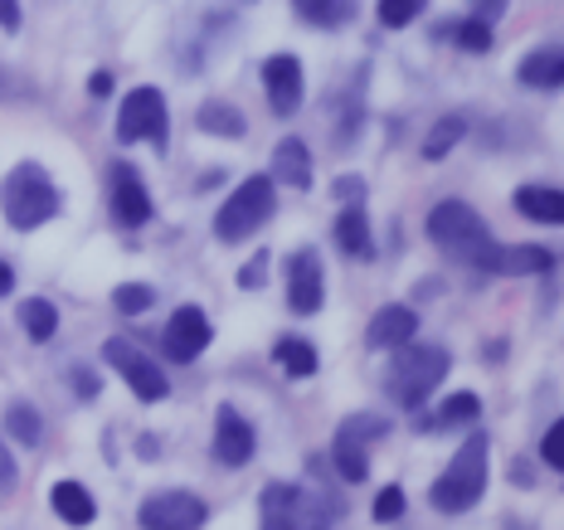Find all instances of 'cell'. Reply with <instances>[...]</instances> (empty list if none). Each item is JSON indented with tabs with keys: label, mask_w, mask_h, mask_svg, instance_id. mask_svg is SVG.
<instances>
[{
	"label": "cell",
	"mask_w": 564,
	"mask_h": 530,
	"mask_svg": "<svg viewBox=\"0 0 564 530\" xmlns=\"http://www.w3.org/2000/svg\"><path fill=\"white\" fill-rule=\"evenodd\" d=\"M263 88H268V108L278 117H292L302 108V64L297 54H273L263 64Z\"/></svg>",
	"instance_id": "7c38bea8"
},
{
	"label": "cell",
	"mask_w": 564,
	"mask_h": 530,
	"mask_svg": "<svg viewBox=\"0 0 564 530\" xmlns=\"http://www.w3.org/2000/svg\"><path fill=\"white\" fill-rule=\"evenodd\" d=\"M112 302H117V312L122 316H141L151 302H156V292H151L147 282H122V288L112 292Z\"/></svg>",
	"instance_id": "4dcf8cb0"
},
{
	"label": "cell",
	"mask_w": 564,
	"mask_h": 530,
	"mask_svg": "<svg viewBox=\"0 0 564 530\" xmlns=\"http://www.w3.org/2000/svg\"><path fill=\"white\" fill-rule=\"evenodd\" d=\"M50 497H54L58 521H68V526H93V516H98V501H93V491L84 482H58Z\"/></svg>",
	"instance_id": "ffe728a7"
},
{
	"label": "cell",
	"mask_w": 564,
	"mask_h": 530,
	"mask_svg": "<svg viewBox=\"0 0 564 530\" xmlns=\"http://www.w3.org/2000/svg\"><path fill=\"white\" fill-rule=\"evenodd\" d=\"M15 482H20V467H15V457L6 453V443H0V497H6Z\"/></svg>",
	"instance_id": "e575fe53"
},
{
	"label": "cell",
	"mask_w": 564,
	"mask_h": 530,
	"mask_svg": "<svg viewBox=\"0 0 564 530\" xmlns=\"http://www.w3.org/2000/svg\"><path fill=\"white\" fill-rule=\"evenodd\" d=\"M263 530H332L336 506L312 487H292V482H268L263 487Z\"/></svg>",
	"instance_id": "5b68a950"
},
{
	"label": "cell",
	"mask_w": 564,
	"mask_h": 530,
	"mask_svg": "<svg viewBox=\"0 0 564 530\" xmlns=\"http://www.w3.org/2000/svg\"><path fill=\"white\" fill-rule=\"evenodd\" d=\"M268 181H282L292 191H307L312 185V147L302 137H288L273 147V175Z\"/></svg>",
	"instance_id": "e0dca14e"
},
{
	"label": "cell",
	"mask_w": 564,
	"mask_h": 530,
	"mask_svg": "<svg viewBox=\"0 0 564 530\" xmlns=\"http://www.w3.org/2000/svg\"><path fill=\"white\" fill-rule=\"evenodd\" d=\"M199 132H215V137H243L249 132V122H243V112L234 108V102H205L195 117Z\"/></svg>",
	"instance_id": "cb8c5ba5"
},
{
	"label": "cell",
	"mask_w": 564,
	"mask_h": 530,
	"mask_svg": "<svg viewBox=\"0 0 564 530\" xmlns=\"http://www.w3.org/2000/svg\"><path fill=\"white\" fill-rule=\"evenodd\" d=\"M273 360L292 375V380H312L316 365H322L316 360V350H312V340H302V336H282L273 346Z\"/></svg>",
	"instance_id": "44dd1931"
},
{
	"label": "cell",
	"mask_w": 564,
	"mask_h": 530,
	"mask_svg": "<svg viewBox=\"0 0 564 530\" xmlns=\"http://www.w3.org/2000/svg\"><path fill=\"white\" fill-rule=\"evenodd\" d=\"M516 209L535 224H564V195L555 185H521L516 191Z\"/></svg>",
	"instance_id": "d6986e66"
},
{
	"label": "cell",
	"mask_w": 564,
	"mask_h": 530,
	"mask_svg": "<svg viewBox=\"0 0 564 530\" xmlns=\"http://www.w3.org/2000/svg\"><path fill=\"white\" fill-rule=\"evenodd\" d=\"M205 346H209V316L199 307H175L171 322H166V336H161V350L185 365V360H195Z\"/></svg>",
	"instance_id": "8fae6325"
},
{
	"label": "cell",
	"mask_w": 564,
	"mask_h": 530,
	"mask_svg": "<svg viewBox=\"0 0 564 530\" xmlns=\"http://www.w3.org/2000/svg\"><path fill=\"white\" fill-rule=\"evenodd\" d=\"M487 491V439H467V447H457L453 463L443 467V477L429 487V501L438 506L443 516H463L473 511Z\"/></svg>",
	"instance_id": "277c9868"
},
{
	"label": "cell",
	"mask_w": 564,
	"mask_h": 530,
	"mask_svg": "<svg viewBox=\"0 0 564 530\" xmlns=\"http://www.w3.org/2000/svg\"><path fill=\"white\" fill-rule=\"evenodd\" d=\"M448 350L443 346H399L394 360H390V375H384V390H390L394 404L404 409H419L423 399H429L433 390H438L443 380H448Z\"/></svg>",
	"instance_id": "3957f363"
},
{
	"label": "cell",
	"mask_w": 564,
	"mask_h": 530,
	"mask_svg": "<svg viewBox=\"0 0 564 530\" xmlns=\"http://www.w3.org/2000/svg\"><path fill=\"white\" fill-rule=\"evenodd\" d=\"M0 209H6L10 229H20V234L50 224L58 215V191H54L50 171L34 166V161H20V166L0 181Z\"/></svg>",
	"instance_id": "7a4b0ae2"
},
{
	"label": "cell",
	"mask_w": 564,
	"mask_h": 530,
	"mask_svg": "<svg viewBox=\"0 0 564 530\" xmlns=\"http://www.w3.org/2000/svg\"><path fill=\"white\" fill-rule=\"evenodd\" d=\"M540 457H545V467H564V423H550V433H545V443H540Z\"/></svg>",
	"instance_id": "836d02e7"
},
{
	"label": "cell",
	"mask_w": 564,
	"mask_h": 530,
	"mask_svg": "<svg viewBox=\"0 0 564 530\" xmlns=\"http://www.w3.org/2000/svg\"><path fill=\"white\" fill-rule=\"evenodd\" d=\"M141 530H199L205 526V501L191 497V491H156V497L141 501L137 511Z\"/></svg>",
	"instance_id": "9c48e42d"
},
{
	"label": "cell",
	"mask_w": 564,
	"mask_h": 530,
	"mask_svg": "<svg viewBox=\"0 0 564 530\" xmlns=\"http://www.w3.org/2000/svg\"><path fill=\"white\" fill-rule=\"evenodd\" d=\"M112 219L127 229H141L151 219V195L132 166H112Z\"/></svg>",
	"instance_id": "5bb4252c"
},
{
	"label": "cell",
	"mask_w": 564,
	"mask_h": 530,
	"mask_svg": "<svg viewBox=\"0 0 564 530\" xmlns=\"http://www.w3.org/2000/svg\"><path fill=\"white\" fill-rule=\"evenodd\" d=\"M0 30H20V0H0Z\"/></svg>",
	"instance_id": "74e56055"
},
{
	"label": "cell",
	"mask_w": 564,
	"mask_h": 530,
	"mask_svg": "<svg viewBox=\"0 0 564 530\" xmlns=\"http://www.w3.org/2000/svg\"><path fill=\"white\" fill-rule=\"evenodd\" d=\"M429 239L438 244L448 258H457V263H473V268H487L491 249H497L487 219H481L477 209L467 205V199H443V205H433Z\"/></svg>",
	"instance_id": "6da1fadb"
},
{
	"label": "cell",
	"mask_w": 564,
	"mask_h": 530,
	"mask_svg": "<svg viewBox=\"0 0 564 530\" xmlns=\"http://www.w3.org/2000/svg\"><path fill=\"white\" fill-rule=\"evenodd\" d=\"M336 244H340V253H350V258H375V239H370V219H366V209L360 205H350V209H340V219H336Z\"/></svg>",
	"instance_id": "ac0fdd59"
},
{
	"label": "cell",
	"mask_w": 564,
	"mask_h": 530,
	"mask_svg": "<svg viewBox=\"0 0 564 530\" xmlns=\"http://www.w3.org/2000/svg\"><path fill=\"white\" fill-rule=\"evenodd\" d=\"M102 360L112 365L117 375H122L127 385H132V394L141 399V404H156V399H166L171 394V380L156 370V360H147L141 350L132 346V340H122V336H112L108 346H102Z\"/></svg>",
	"instance_id": "ba28073f"
},
{
	"label": "cell",
	"mask_w": 564,
	"mask_h": 530,
	"mask_svg": "<svg viewBox=\"0 0 564 530\" xmlns=\"http://www.w3.org/2000/svg\"><path fill=\"white\" fill-rule=\"evenodd\" d=\"M419 336V316L414 307H380L370 316V350H399V346H409V340Z\"/></svg>",
	"instance_id": "9a60e30c"
},
{
	"label": "cell",
	"mask_w": 564,
	"mask_h": 530,
	"mask_svg": "<svg viewBox=\"0 0 564 530\" xmlns=\"http://www.w3.org/2000/svg\"><path fill=\"white\" fill-rule=\"evenodd\" d=\"M10 288H15V273H10V263H6V258H0V298H6Z\"/></svg>",
	"instance_id": "b9f144b4"
},
{
	"label": "cell",
	"mask_w": 564,
	"mask_h": 530,
	"mask_svg": "<svg viewBox=\"0 0 564 530\" xmlns=\"http://www.w3.org/2000/svg\"><path fill=\"white\" fill-rule=\"evenodd\" d=\"M20 326H25V336L30 340H54L58 332V312H54V302H44V298H30V302H20Z\"/></svg>",
	"instance_id": "d4e9b609"
},
{
	"label": "cell",
	"mask_w": 564,
	"mask_h": 530,
	"mask_svg": "<svg viewBox=\"0 0 564 530\" xmlns=\"http://www.w3.org/2000/svg\"><path fill=\"white\" fill-rule=\"evenodd\" d=\"M399 516H404V491L384 487L380 497H375V521H399Z\"/></svg>",
	"instance_id": "d6a6232c"
},
{
	"label": "cell",
	"mask_w": 564,
	"mask_h": 530,
	"mask_svg": "<svg viewBox=\"0 0 564 530\" xmlns=\"http://www.w3.org/2000/svg\"><path fill=\"white\" fill-rule=\"evenodd\" d=\"M292 10H297L302 20H312V25L332 30V25H340V20L356 15V0H292Z\"/></svg>",
	"instance_id": "484cf974"
},
{
	"label": "cell",
	"mask_w": 564,
	"mask_h": 530,
	"mask_svg": "<svg viewBox=\"0 0 564 530\" xmlns=\"http://www.w3.org/2000/svg\"><path fill=\"white\" fill-rule=\"evenodd\" d=\"M560 78H564L560 50H535V54L521 58V84L525 88H560Z\"/></svg>",
	"instance_id": "7402d4cb"
},
{
	"label": "cell",
	"mask_w": 564,
	"mask_h": 530,
	"mask_svg": "<svg viewBox=\"0 0 564 530\" xmlns=\"http://www.w3.org/2000/svg\"><path fill=\"white\" fill-rule=\"evenodd\" d=\"M273 205H278L273 181H268V175H249V181H243L239 191L225 199V209H219L215 239H219V244H243V239H253V234L263 229L268 219H273Z\"/></svg>",
	"instance_id": "8992f818"
},
{
	"label": "cell",
	"mask_w": 564,
	"mask_h": 530,
	"mask_svg": "<svg viewBox=\"0 0 564 530\" xmlns=\"http://www.w3.org/2000/svg\"><path fill=\"white\" fill-rule=\"evenodd\" d=\"M336 199H350V205H360V199H366V185H360L356 175H340V185H336Z\"/></svg>",
	"instance_id": "d590c367"
},
{
	"label": "cell",
	"mask_w": 564,
	"mask_h": 530,
	"mask_svg": "<svg viewBox=\"0 0 564 530\" xmlns=\"http://www.w3.org/2000/svg\"><path fill=\"white\" fill-rule=\"evenodd\" d=\"M550 268H555V253H550V249H535V244H507V249H501V244H497L481 273L521 278V273H550Z\"/></svg>",
	"instance_id": "2e32d148"
},
{
	"label": "cell",
	"mask_w": 564,
	"mask_h": 530,
	"mask_svg": "<svg viewBox=\"0 0 564 530\" xmlns=\"http://www.w3.org/2000/svg\"><path fill=\"white\" fill-rule=\"evenodd\" d=\"M263 273H268V253H263V258H253V263L239 273V282H243V288H258V282H263Z\"/></svg>",
	"instance_id": "ab89813d"
},
{
	"label": "cell",
	"mask_w": 564,
	"mask_h": 530,
	"mask_svg": "<svg viewBox=\"0 0 564 530\" xmlns=\"http://www.w3.org/2000/svg\"><path fill=\"white\" fill-rule=\"evenodd\" d=\"M171 117H166V98L161 88H132L122 98V112H117V141H151V147H166Z\"/></svg>",
	"instance_id": "52a82bcc"
},
{
	"label": "cell",
	"mask_w": 564,
	"mask_h": 530,
	"mask_svg": "<svg viewBox=\"0 0 564 530\" xmlns=\"http://www.w3.org/2000/svg\"><path fill=\"white\" fill-rule=\"evenodd\" d=\"M457 44L473 50V54H487L491 50V25H481V20H463V25H457Z\"/></svg>",
	"instance_id": "1f68e13d"
},
{
	"label": "cell",
	"mask_w": 564,
	"mask_h": 530,
	"mask_svg": "<svg viewBox=\"0 0 564 530\" xmlns=\"http://www.w3.org/2000/svg\"><path fill=\"white\" fill-rule=\"evenodd\" d=\"M384 433H390V419H380V414H350V419L336 429V447L366 453V443H370V439H384Z\"/></svg>",
	"instance_id": "603a6c76"
},
{
	"label": "cell",
	"mask_w": 564,
	"mask_h": 530,
	"mask_svg": "<svg viewBox=\"0 0 564 530\" xmlns=\"http://www.w3.org/2000/svg\"><path fill=\"white\" fill-rule=\"evenodd\" d=\"M6 429H10V439H15V443L34 447V443H40V433H44L40 409H34V404H10L6 409Z\"/></svg>",
	"instance_id": "f1b7e54d"
},
{
	"label": "cell",
	"mask_w": 564,
	"mask_h": 530,
	"mask_svg": "<svg viewBox=\"0 0 564 530\" xmlns=\"http://www.w3.org/2000/svg\"><path fill=\"white\" fill-rule=\"evenodd\" d=\"M74 390L84 394V399H93V394H98V375H93V370H84V365H78V370H74Z\"/></svg>",
	"instance_id": "f35d334b"
},
{
	"label": "cell",
	"mask_w": 564,
	"mask_h": 530,
	"mask_svg": "<svg viewBox=\"0 0 564 530\" xmlns=\"http://www.w3.org/2000/svg\"><path fill=\"white\" fill-rule=\"evenodd\" d=\"M322 302H326L322 263H316V253L297 249L288 258V307L297 316H312V312H322Z\"/></svg>",
	"instance_id": "30bf717a"
},
{
	"label": "cell",
	"mask_w": 564,
	"mask_h": 530,
	"mask_svg": "<svg viewBox=\"0 0 564 530\" xmlns=\"http://www.w3.org/2000/svg\"><path fill=\"white\" fill-rule=\"evenodd\" d=\"M473 6H477V15H473V20H481V25H491V20H497L501 10H507V0H473Z\"/></svg>",
	"instance_id": "8d00e7d4"
},
{
	"label": "cell",
	"mask_w": 564,
	"mask_h": 530,
	"mask_svg": "<svg viewBox=\"0 0 564 530\" xmlns=\"http://www.w3.org/2000/svg\"><path fill=\"white\" fill-rule=\"evenodd\" d=\"M253 423L243 419V414H234V404L219 409V419H215V457L225 467H243V463H253Z\"/></svg>",
	"instance_id": "4fadbf2b"
},
{
	"label": "cell",
	"mask_w": 564,
	"mask_h": 530,
	"mask_svg": "<svg viewBox=\"0 0 564 530\" xmlns=\"http://www.w3.org/2000/svg\"><path fill=\"white\" fill-rule=\"evenodd\" d=\"M477 414H481L477 394H453V399H443L438 419H429V429H463V423H473Z\"/></svg>",
	"instance_id": "83f0119b"
},
{
	"label": "cell",
	"mask_w": 564,
	"mask_h": 530,
	"mask_svg": "<svg viewBox=\"0 0 564 530\" xmlns=\"http://www.w3.org/2000/svg\"><path fill=\"white\" fill-rule=\"evenodd\" d=\"M463 137H467V117L448 112V117H443V122L429 132V141H423V156H429V161H443Z\"/></svg>",
	"instance_id": "4316f807"
},
{
	"label": "cell",
	"mask_w": 564,
	"mask_h": 530,
	"mask_svg": "<svg viewBox=\"0 0 564 530\" xmlns=\"http://www.w3.org/2000/svg\"><path fill=\"white\" fill-rule=\"evenodd\" d=\"M423 6H429V0H380L375 10H380V25L384 30H404V25H414V20H419Z\"/></svg>",
	"instance_id": "f546056e"
},
{
	"label": "cell",
	"mask_w": 564,
	"mask_h": 530,
	"mask_svg": "<svg viewBox=\"0 0 564 530\" xmlns=\"http://www.w3.org/2000/svg\"><path fill=\"white\" fill-rule=\"evenodd\" d=\"M88 93H93V98H108V93H112V74H93L88 78Z\"/></svg>",
	"instance_id": "60d3db41"
}]
</instances>
